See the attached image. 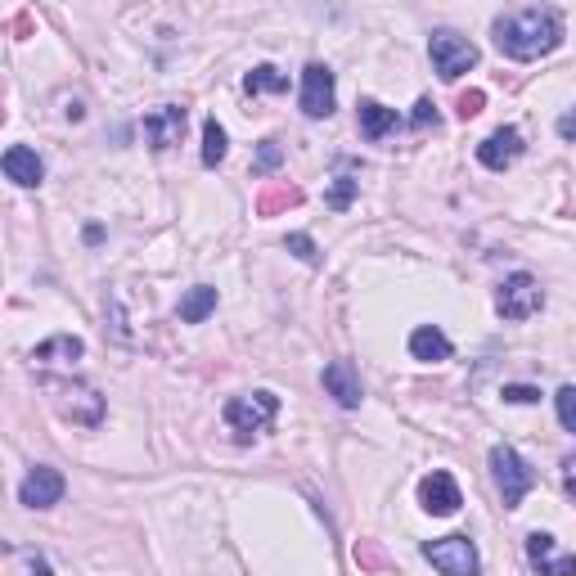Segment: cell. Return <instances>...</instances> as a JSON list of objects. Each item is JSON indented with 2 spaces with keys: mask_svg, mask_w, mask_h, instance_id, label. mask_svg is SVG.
Segmentation results:
<instances>
[{
  "mask_svg": "<svg viewBox=\"0 0 576 576\" xmlns=\"http://www.w3.org/2000/svg\"><path fill=\"white\" fill-rule=\"evenodd\" d=\"M563 41V14L558 9H518V14L495 18V45L509 59H540Z\"/></svg>",
  "mask_w": 576,
  "mask_h": 576,
  "instance_id": "obj_1",
  "label": "cell"
},
{
  "mask_svg": "<svg viewBox=\"0 0 576 576\" xmlns=\"http://www.w3.org/2000/svg\"><path fill=\"white\" fill-rule=\"evenodd\" d=\"M491 473H495V486H500L504 509H518L522 495L536 486V473L522 464V455L513 446H491Z\"/></svg>",
  "mask_w": 576,
  "mask_h": 576,
  "instance_id": "obj_2",
  "label": "cell"
},
{
  "mask_svg": "<svg viewBox=\"0 0 576 576\" xmlns=\"http://www.w3.org/2000/svg\"><path fill=\"white\" fill-rule=\"evenodd\" d=\"M275 414H279L275 392H252V396H234V401H225V423H230L243 441H248L252 432H266Z\"/></svg>",
  "mask_w": 576,
  "mask_h": 576,
  "instance_id": "obj_3",
  "label": "cell"
},
{
  "mask_svg": "<svg viewBox=\"0 0 576 576\" xmlns=\"http://www.w3.org/2000/svg\"><path fill=\"white\" fill-rule=\"evenodd\" d=\"M423 558L437 567L441 576H477L482 572V558H477L473 540L468 536H441L423 545Z\"/></svg>",
  "mask_w": 576,
  "mask_h": 576,
  "instance_id": "obj_4",
  "label": "cell"
},
{
  "mask_svg": "<svg viewBox=\"0 0 576 576\" xmlns=\"http://www.w3.org/2000/svg\"><path fill=\"white\" fill-rule=\"evenodd\" d=\"M428 54H432V68H437L441 81H459L477 63V45L464 41L459 32H432L428 36Z\"/></svg>",
  "mask_w": 576,
  "mask_h": 576,
  "instance_id": "obj_5",
  "label": "cell"
},
{
  "mask_svg": "<svg viewBox=\"0 0 576 576\" xmlns=\"http://www.w3.org/2000/svg\"><path fill=\"white\" fill-rule=\"evenodd\" d=\"M540 306H545V293H540V284L527 275V270L509 275L500 284V293H495V311H500L504 320H531Z\"/></svg>",
  "mask_w": 576,
  "mask_h": 576,
  "instance_id": "obj_6",
  "label": "cell"
},
{
  "mask_svg": "<svg viewBox=\"0 0 576 576\" xmlns=\"http://www.w3.org/2000/svg\"><path fill=\"white\" fill-rule=\"evenodd\" d=\"M18 500L27 504V509H50V504L63 500V473L50 464H36L32 473L23 477V486H18Z\"/></svg>",
  "mask_w": 576,
  "mask_h": 576,
  "instance_id": "obj_7",
  "label": "cell"
},
{
  "mask_svg": "<svg viewBox=\"0 0 576 576\" xmlns=\"http://www.w3.org/2000/svg\"><path fill=\"white\" fill-rule=\"evenodd\" d=\"M419 500H423V509H428L432 518H450V513L464 504V495H459L455 477L441 473V468H432V473L419 482Z\"/></svg>",
  "mask_w": 576,
  "mask_h": 576,
  "instance_id": "obj_8",
  "label": "cell"
},
{
  "mask_svg": "<svg viewBox=\"0 0 576 576\" xmlns=\"http://www.w3.org/2000/svg\"><path fill=\"white\" fill-rule=\"evenodd\" d=\"M180 135H185V108L180 104H162L144 117V140H149V149L167 153L171 144H180Z\"/></svg>",
  "mask_w": 576,
  "mask_h": 576,
  "instance_id": "obj_9",
  "label": "cell"
},
{
  "mask_svg": "<svg viewBox=\"0 0 576 576\" xmlns=\"http://www.w3.org/2000/svg\"><path fill=\"white\" fill-rule=\"evenodd\" d=\"M522 149H527V144H522L518 126H500L495 135H486V140L477 144V162L491 167V171H504V167H513V162L522 158Z\"/></svg>",
  "mask_w": 576,
  "mask_h": 576,
  "instance_id": "obj_10",
  "label": "cell"
},
{
  "mask_svg": "<svg viewBox=\"0 0 576 576\" xmlns=\"http://www.w3.org/2000/svg\"><path fill=\"white\" fill-rule=\"evenodd\" d=\"M302 113L306 117L333 113V72L324 68V63H306V72H302Z\"/></svg>",
  "mask_w": 576,
  "mask_h": 576,
  "instance_id": "obj_11",
  "label": "cell"
},
{
  "mask_svg": "<svg viewBox=\"0 0 576 576\" xmlns=\"http://www.w3.org/2000/svg\"><path fill=\"white\" fill-rule=\"evenodd\" d=\"M59 392L68 396V401H63V414H68L72 423L99 428V419H104V396H99L95 387H86V383H59Z\"/></svg>",
  "mask_w": 576,
  "mask_h": 576,
  "instance_id": "obj_12",
  "label": "cell"
},
{
  "mask_svg": "<svg viewBox=\"0 0 576 576\" xmlns=\"http://www.w3.org/2000/svg\"><path fill=\"white\" fill-rule=\"evenodd\" d=\"M527 558L540 576H576V554L554 558V536L549 531H531L527 536Z\"/></svg>",
  "mask_w": 576,
  "mask_h": 576,
  "instance_id": "obj_13",
  "label": "cell"
},
{
  "mask_svg": "<svg viewBox=\"0 0 576 576\" xmlns=\"http://www.w3.org/2000/svg\"><path fill=\"white\" fill-rule=\"evenodd\" d=\"M324 392H329L342 410H356L360 396H365V392H360L356 365H351V360H329V365H324Z\"/></svg>",
  "mask_w": 576,
  "mask_h": 576,
  "instance_id": "obj_14",
  "label": "cell"
},
{
  "mask_svg": "<svg viewBox=\"0 0 576 576\" xmlns=\"http://www.w3.org/2000/svg\"><path fill=\"white\" fill-rule=\"evenodd\" d=\"M0 167H5V176L14 180V185H23V189L41 185V176H45V167H41V158H36V149H27V144H9L5 158H0Z\"/></svg>",
  "mask_w": 576,
  "mask_h": 576,
  "instance_id": "obj_15",
  "label": "cell"
},
{
  "mask_svg": "<svg viewBox=\"0 0 576 576\" xmlns=\"http://www.w3.org/2000/svg\"><path fill=\"white\" fill-rule=\"evenodd\" d=\"M410 356L423 360V365H437V360H450V338L437 329V324H419L410 333Z\"/></svg>",
  "mask_w": 576,
  "mask_h": 576,
  "instance_id": "obj_16",
  "label": "cell"
},
{
  "mask_svg": "<svg viewBox=\"0 0 576 576\" xmlns=\"http://www.w3.org/2000/svg\"><path fill=\"white\" fill-rule=\"evenodd\" d=\"M396 126H401L396 108H383L378 99H360V135H365V140H383Z\"/></svg>",
  "mask_w": 576,
  "mask_h": 576,
  "instance_id": "obj_17",
  "label": "cell"
},
{
  "mask_svg": "<svg viewBox=\"0 0 576 576\" xmlns=\"http://www.w3.org/2000/svg\"><path fill=\"white\" fill-rule=\"evenodd\" d=\"M297 203H302V189L288 185V180H270V185L257 194V216H279Z\"/></svg>",
  "mask_w": 576,
  "mask_h": 576,
  "instance_id": "obj_18",
  "label": "cell"
},
{
  "mask_svg": "<svg viewBox=\"0 0 576 576\" xmlns=\"http://www.w3.org/2000/svg\"><path fill=\"white\" fill-rule=\"evenodd\" d=\"M212 311H216V288L212 284H194L185 297H180V320L185 324H203Z\"/></svg>",
  "mask_w": 576,
  "mask_h": 576,
  "instance_id": "obj_19",
  "label": "cell"
},
{
  "mask_svg": "<svg viewBox=\"0 0 576 576\" xmlns=\"http://www.w3.org/2000/svg\"><path fill=\"white\" fill-rule=\"evenodd\" d=\"M81 351H86V347H81V338H72V333H59V338H50V342H41V347H36L32 351V360H36V365H50V360H81Z\"/></svg>",
  "mask_w": 576,
  "mask_h": 576,
  "instance_id": "obj_20",
  "label": "cell"
},
{
  "mask_svg": "<svg viewBox=\"0 0 576 576\" xmlns=\"http://www.w3.org/2000/svg\"><path fill=\"white\" fill-rule=\"evenodd\" d=\"M243 90H248V95H261V90H275V95H284L288 77L279 68H270V63H257V68L243 77Z\"/></svg>",
  "mask_w": 576,
  "mask_h": 576,
  "instance_id": "obj_21",
  "label": "cell"
},
{
  "mask_svg": "<svg viewBox=\"0 0 576 576\" xmlns=\"http://www.w3.org/2000/svg\"><path fill=\"white\" fill-rule=\"evenodd\" d=\"M225 149H230V140H225V126L216 122V117H207V122H203V162H207V167L225 162Z\"/></svg>",
  "mask_w": 576,
  "mask_h": 576,
  "instance_id": "obj_22",
  "label": "cell"
},
{
  "mask_svg": "<svg viewBox=\"0 0 576 576\" xmlns=\"http://www.w3.org/2000/svg\"><path fill=\"white\" fill-rule=\"evenodd\" d=\"M356 189H360L356 176H338V180H333V189H329V207H333V212H347L351 198H356Z\"/></svg>",
  "mask_w": 576,
  "mask_h": 576,
  "instance_id": "obj_23",
  "label": "cell"
},
{
  "mask_svg": "<svg viewBox=\"0 0 576 576\" xmlns=\"http://www.w3.org/2000/svg\"><path fill=\"white\" fill-rule=\"evenodd\" d=\"M351 554H356L360 572H383V567H387V554H383V549L374 545V540H360V545L351 549Z\"/></svg>",
  "mask_w": 576,
  "mask_h": 576,
  "instance_id": "obj_24",
  "label": "cell"
},
{
  "mask_svg": "<svg viewBox=\"0 0 576 576\" xmlns=\"http://www.w3.org/2000/svg\"><path fill=\"white\" fill-rule=\"evenodd\" d=\"M279 162H284V149H279V140H261V149H257V176L275 171Z\"/></svg>",
  "mask_w": 576,
  "mask_h": 576,
  "instance_id": "obj_25",
  "label": "cell"
},
{
  "mask_svg": "<svg viewBox=\"0 0 576 576\" xmlns=\"http://www.w3.org/2000/svg\"><path fill=\"white\" fill-rule=\"evenodd\" d=\"M554 401H558V419H563V428L576 432V387H563Z\"/></svg>",
  "mask_w": 576,
  "mask_h": 576,
  "instance_id": "obj_26",
  "label": "cell"
},
{
  "mask_svg": "<svg viewBox=\"0 0 576 576\" xmlns=\"http://www.w3.org/2000/svg\"><path fill=\"white\" fill-rule=\"evenodd\" d=\"M504 401H513V405H531V401H540V392L536 387H527V383H504Z\"/></svg>",
  "mask_w": 576,
  "mask_h": 576,
  "instance_id": "obj_27",
  "label": "cell"
},
{
  "mask_svg": "<svg viewBox=\"0 0 576 576\" xmlns=\"http://www.w3.org/2000/svg\"><path fill=\"white\" fill-rule=\"evenodd\" d=\"M288 252H293V257H302V261H320V252H315L311 234H288Z\"/></svg>",
  "mask_w": 576,
  "mask_h": 576,
  "instance_id": "obj_28",
  "label": "cell"
},
{
  "mask_svg": "<svg viewBox=\"0 0 576 576\" xmlns=\"http://www.w3.org/2000/svg\"><path fill=\"white\" fill-rule=\"evenodd\" d=\"M482 104H486V95H482V90H464V95H459V117H464V122H468V117H477V113H482Z\"/></svg>",
  "mask_w": 576,
  "mask_h": 576,
  "instance_id": "obj_29",
  "label": "cell"
},
{
  "mask_svg": "<svg viewBox=\"0 0 576 576\" xmlns=\"http://www.w3.org/2000/svg\"><path fill=\"white\" fill-rule=\"evenodd\" d=\"M414 126H437V104H432V99H419V104H414V117H410Z\"/></svg>",
  "mask_w": 576,
  "mask_h": 576,
  "instance_id": "obj_30",
  "label": "cell"
},
{
  "mask_svg": "<svg viewBox=\"0 0 576 576\" xmlns=\"http://www.w3.org/2000/svg\"><path fill=\"white\" fill-rule=\"evenodd\" d=\"M558 135H563V140H576V108L558 117Z\"/></svg>",
  "mask_w": 576,
  "mask_h": 576,
  "instance_id": "obj_31",
  "label": "cell"
},
{
  "mask_svg": "<svg viewBox=\"0 0 576 576\" xmlns=\"http://www.w3.org/2000/svg\"><path fill=\"white\" fill-rule=\"evenodd\" d=\"M9 32H18V36L32 32V14H14V18H9Z\"/></svg>",
  "mask_w": 576,
  "mask_h": 576,
  "instance_id": "obj_32",
  "label": "cell"
},
{
  "mask_svg": "<svg viewBox=\"0 0 576 576\" xmlns=\"http://www.w3.org/2000/svg\"><path fill=\"white\" fill-rule=\"evenodd\" d=\"M567 491H572V495H576V473H567Z\"/></svg>",
  "mask_w": 576,
  "mask_h": 576,
  "instance_id": "obj_33",
  "label": "cell"
},
{
  "mask_svg": "<svg viewBox=\"0 0 576 576\" xmlns=\"http://www.w3.org/2000/svg\"><path fill=\"white\" fill-rule=\"evenodd\" d=\"M567 468H572V473H576V455H572V459H567Z\"/></svg>",
  "mask_w": 576,
  "mask_h": 576,
  "instance_id": "obj_34",
  "label": "cell"
}]
</instances>
